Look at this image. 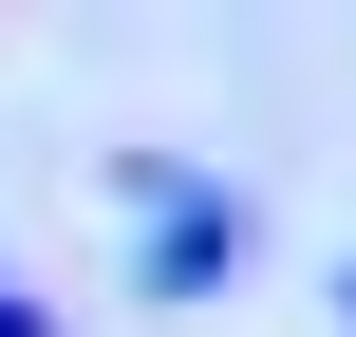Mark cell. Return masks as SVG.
Masks as SVG:
<instances>
[{
	"label": "cell",
	"instance_id": "6da1fadb",
	"mask_svg": "<svg viewBox=\"0 0 356 337\" xmlns=\"http://www.w3.org/2000/svg\"><path fill=\"white\" fill-rule=\"evenodd\" d=\"M225 263H244V206H207V188H188V206H150V300H207Z\"/></svg>",
	"mask_w": 356,
	"mask_h": 337
}]
</instances>
